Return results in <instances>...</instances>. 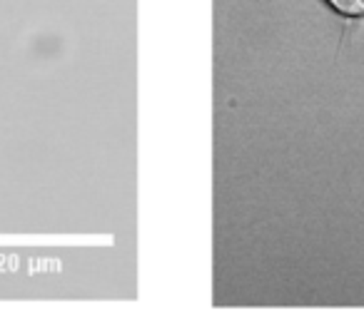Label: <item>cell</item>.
Segmentation results:
<instances>
[{
  "instance_id": "6da1fadb",
  "label": "cell",
  "mask_w": 364,
  "mask_h": 311,
  "mask_svg": "<svg viewBox=\"0 0 364 311\" xmlns=\"http://www.w3.org/2000/svg\"><path fill=\"white\" fill-rule=\"evenodd\" d=\"M324 3L342 18H352V21L364 18V0H324Z\"/></svg>"
}]
</instances>
